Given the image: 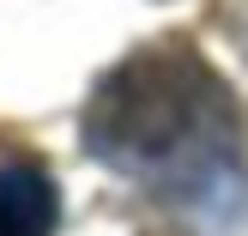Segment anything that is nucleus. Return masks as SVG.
I'll list each match as a JSON object with an SVG mask.
<instances>
[{
	"instance_id": "nucleus-1",
	"label": "nucleus",
	"mask_w": 248,
	"mask_h": 236,
	"mask_svg": "<svg viewBox=\"0 0 248 236\" xmlns=\"http://www.w3.org/2000/svg\"><path fill=\"white\" fill-rule=\"evenodd\" d=\"M85 152L176 206L242 188V115L230 85L188 43L127 55L85 103Z\"/></svg>"
},
{
	"instance_id": "nucleus-2",
	"label": "nucleus",
	"mask_w": 248,
	"mask_h": 236,
	"mask_svg": "<svg viewBox=\"0 0 248 236\" xmlns=\"http://www.w3.org/2000/svg\"><path fill=\"white\" fill-rule=\"evenodd\" d=\"M61 224V188L43 164H0V236H55Z\"/></svg>"
}]
</instances>
